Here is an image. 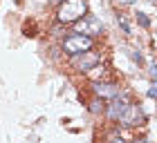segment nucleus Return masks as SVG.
I'll return each instance as SVG.
<instances>
[{
	"instance_id": "nucleus-6",
	"label": "nucleus",
	"mask_w": 157,
	"mask_h": 143,
	"mask_svg": "<svg viewBox=\"0 0 157 143\" xmlns=\"http://www.w3.org/2000/svg\"><path fill=\"white\" fill-rule=\"evenodd\" d=\"M74 58H76V69H81V72L88 74V72L94 67L99 61H101V56H99L97 52H92V49H88V52L78 54V56H74Z\"/></svg>"
},
{
	"instance_id": "nucleus-12",
	"label": "nucleus",
	"mask_w": 157,
	"mask_h": 143,
	"mask_svg": "<svg viewBox=\"0 0 157 143\" xmlns=\"http://www.w3.org/2000/svg\"><path fill=\"white\" fill-rule=\"evenodd\" d=\"M148 96H151V98H157V81L151 83V87H148Z\"/></svg>"
},
{
	"instance_id": "nucleus-11",
	"label": "nucleus",
	"mask_w": 157,
	"mask_h": 143,
	"mask_svg": "<svg viewBox=\"0 0 157 143\" xmlns=\"http://www.w3.org/2000/svg\"><path fill=\"white\" fill-rule=\"evenodd\" d=\"M128 52V56H130L132 61H137V63H141V54H139V49H126Z\"/></svg>"
},
{
	"instance_id": "nucleus-10",
	"label": "nucleus",
	"mask_w": 157,
	"mask_h": 143,
	"mask_svg": "<svg viewBox=\"0 0 157 143\" xmlns=\"http://www.w3.org/2000/svg\"><path fill=\"white\" fill-rule=\"evenodd\" d=\"M137 20H139V25H141V27H151V20L146 18V13H144V11H137Z\"/></svg>"
},
{
	"instance_id": "nucleus-7",
	"label": "nucleus",
	"mask_w": 157,
	"mask_h": 143,
	"mask_svg": "<svg viewBox=\"0 0 157 143\" xmlns=\"http://www.w3.org/2000/svg\"><path fill=\"white\" fill-rule=\"evenodd\" d=\"M92 87H94V94L97 96H101V98H115V96H119L121 94V87L117 83H103V81H94V85H92Z\"/></svg>"
},
{
	"instance_id": "nucleus-4",
	"label": "nucleus",
	"mask_w": 157,
	"mask_h": 143,
	"mask_svg": "<svg viewBox=\"0 0 157 143\" xmlns=\"http://www.w3.org/2000/svg\"><path fill=\"white\" fill-rule=\"evenodd\" d=\"M146 121V116H144V112H141V105H128L126 107V112L121 114V119H119V123H124V125H128V127H135V125H141Z\"/></svg>"
},
{
	"instance_id": "nucleus-3",
	"label": "nucleus",
	"mask_w": 157,
	"mask_h": 143,
	"mask_svg": "<svg viewBox=\"0 0 157 143\" xmlns=\"http://www.w3.org/2000/svg\"><path fill=\"white\" fill-rule=\"evenodd\" d=\"M72 27H74V31H76V34H85V36H92V38L103 34V25H101V20H99L97 16H88V13H85L81 20H76Z\"/></svg>"
},
{
	"instance_id": "nucleus-5",
	"label": "nucleus",
	"mask_w": 157,
	"mask_h": 143,
	"mask_svg": "<svg viewBox=\"0 0 157 143\" xmlns=\"http://www.w3.org/2000/svg\"><path fill=\"white\" fill-rule=\"evenodd\" d=\"M130 105V101H128V96H115L112 98V103L110 105H105V112H108V116H110V121H119L121 119V114L126 112V107Z\"/></svg>"
},
{
	"instance_id": "nucleus-2",
	"label": "nucleus",
	"mask_w": 157,
	"mask_h": 143,
	"mask_svg": "<svg viewBox=\"0 0 157 143\" xmlns=\"http://www.w3.org/2000/svg\"><path fill=\"white\" fill-rule=\"evenodd\" d=\"M92 47H94V38H92V36H85V34H76V31L63 40V52L67 56H78V54L88 52Z\"/></svg>"
},
{
	"instance_id": "nucleus-1",
	"label": "nucleus",
	"mask_w": 157,
	"mask_h": 143,
	"mask_svg": "<svg viewBox=\"0 0 157 143\" xmlns=\"http://www.w3.org/2000/svg\"><path fill=\"white\" fill-rule=\"evenodd\" d=\"M88 13V2L85 0H61L59 11H56V20L59 25H74Z\"/></svg>"
},
{
	"instance_id": "nucleus-8",
	"label": "nucleus",
	"mask_w": 157,
	"mask_h": 143,
	"mask_svg": "<svg viewBox=\"0 0 157 143\" xmlns=\"http://www.w3.org/2000/svg\"><path fill=\"white\" fill-rule=\"evenodd\" d=\"M88 110H90L92 114H101V112H105V98L97 96L94 101H90V107H88Z\"/></svg>"
},
{
	"instance_id": "nucleus-9",
	"label": "nucleus",
	"mask_w": 157,
	"mask_h": 143,
	"mask_svg": "<svg viewBox=\"0 0 157 143\" xmlns=\"http://www.w3.org/2000/svg\"><path fill=\"white\" fill-rule=\"evenodd\" d=\"M117 23H119V27L124 29V34H130L132 29H130V25H128V20L124 18V16H117Z\"/></svg>"
},
{
	"instance_id": "nucleus-13",
	"label": "nucleus",
	"mask_w": 157,
	"mask_h": 143,
	"mask_svg": "<svg viewBox=\"0 0 157 143\" xmlns=\"http://www.w3.org/2000/svg\"><path fill=\"white\" fill-rule=\"evenodd\" d=\"M148 74H151V78H153V81H157V63H153V65H151Z\"/></svg>"
}]
</instances>
